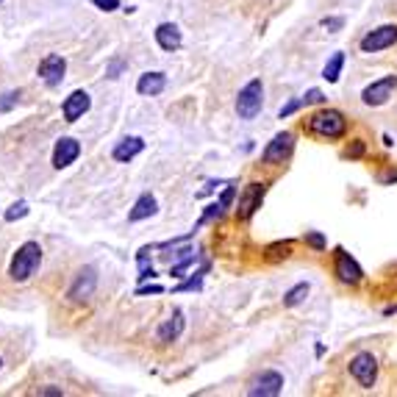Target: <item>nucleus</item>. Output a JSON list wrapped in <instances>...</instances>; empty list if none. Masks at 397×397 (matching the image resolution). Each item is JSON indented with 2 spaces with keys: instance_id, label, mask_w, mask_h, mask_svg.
<instances>
[{
  "instance_id": "obj_1",
  "label": "nucleus",
  "mask_w": 397,
  "mask_h": 397,
  "mask_svg": "<svg viewBox=\"0 0 397 397\" xmlns=\"http://www.w3.org/2000/svg\"><path fill=\"white\" fill-rule=\"evenodd\" d=\"M39 264H42V247H39V242H25V244L14 253L11 267H8V275H11V281L22 283V281H28V278L39 270Z\"/></svg>"
},
{
  "instance_id": "obj_2",
  "label": "nucleus",
  "mask_w": 397,
  "mask_h": 397,
  "mask_svg": "<svg viewBox=\"0 0 397 397\" xmlns=\"http://www.w3.org/2000/svg\"><path fill=\"white\" fill-rule=\"evenodd\" d=\"M309 128H311V134H317V137L339 139V137H345V131H348V120H345V114L336 111V109H322V111H317V114L309 120Z\"/></svg>"
},
{
  "instance_id": "obj_3",
  "label": "nucleus",
  "mask_w": 397,
  "mask_h": 397,
  "mask_svg": "<svg viewBox=\"0 0 397 397\" xmlns=\"http://www.w3.org/2000/svg\"><path fill=\"white\" fill-rule=\"evenodd\" d=\"M261 109H264V84L258 78H253L250 84L242 86V92L236 98V114L242 120H253Z\"/></svg>"
},
{
  "instance_id": "obj_4",
  "label": "nucleus",
  "mask_w": 397,
  "mask_h": 397,
  "mask_svg": "<svg viewBox=\"0 0 397 397\" xmlns=\"http://www.w3.org/2000/svg\"><path fill=\"white\" fill-rule=\"evenodd\" d=\"M350 375L361 389H373L378 381V359L373 353H359L350 359Z\"/></svg>"
},
{
  "instance_id": "obj_5",
  "label": "nucleus",
  "mask_w": 397,
  "mask_h": 397,
  "mask_svg": "<svg viewBox=\"0 0 397 397\" xmlns=\"http://www.w3.org/2000/svg\"><path fill=\"white\" fill-rule=\"evenodd\" d=\"M395 42H397V25H381V28L370 31V33L359 42V47H361V53H378V50L392 47Z\"/></svg>"
},
{
  "instance_id": "obj_6",
  "label": "nucleus",
  "mask_w": 397,
  "mask_h": 397,
  "mask_svg": "<svg viewBox=\"0 0 397 397\" xmlns=\"http://www.w3.org/2000/svg\"><path fill=\"white\" fill-rule=\"evenodd\" d=\"M397 89V75H384L381 81H373L364 92H361V100L367 106H384Z\"/></svg>"
},
{
  "instance_id": "obj_7",
  "label": "nucleus",
  "mask_w": 397,
  "mask_h": 397,
  "mask_svg": "<svg viewBox=\"0 0 397 397\" xmlns=\"http://www.w3.org/2000/svg\"><path fill=\"white\" fill-rule=\"evenodd\" d=\"M292 150H295V137L289 134V131H283V134H278L267 148H264V164H283L289 156H292Z\"/></svg>"
},
{
  "instance_id": "obj_8",
  "label": "nucleus",
  "mask_w": 397,
  "mask_h": 397,
  "mask_svg": "<svg viewBox=\"0 0 397 397\" xmlns=\"http://www.w3.org/2000/svg\"><path fill=\"white\" fill-rule=\"evenodd\" d=\"M336 278L342 281V283H350V286H356V283H361V278H364V270L359 267V261L348 253V250H336Z\"/></svg>"
},
{
  "instance_id": "obj_9",
  "label": "nucleus",
  "mask_w": 397,
  "mask_h": 397,
  "mask_svg": "<svg viewBox=\"0 0 397 397\" xmlns=\"http://www.w3.org/2000/svg\"><path fill=\"white\" fill-rule=\"evenodd\" d=\"M264 192H267L264 184H250V187H244V192L239 195V203H236V217H239V219H250V217L261 208Z\"/></svg>"
},
{
  "instance_id": "obj_10",
  "label": "nucleus",
  "mask_w": 397,
  "mask_h": 397,
  "mask_svg": "<svg viewBox=\"0 0 397 397\" xmlns=\"http://www.w3.org/2000/svg\"><path fill=\"white\" fill-rule=\"evenodd\" d=\"M283 392V375L281 373H275V370H267V373H261L253 384H250V389H247V395L253 397H275Z\"/></svg>"
},
{
  "instance_id": "obj_11",
  "label": "nucleus",
  "mask_w": 397,
  "mask_h": 397,
  "mask_svg": "<svg viewBox=\"0 0 397 397\" xmlns=\"http://www.w3.org/2000/svg\"><path fill=\"white\" fill-rule=\"evenodd\" d=\"M64 72H67V61H64V56H59V53H50V56H45V59L39 61V78H42L47 86H59V84L64 81Z\"/></svg>"
},
{
  "instance_id": "obj_12",
  "label": "nucleus",
  "mask_w": 397,
  "mask_h": 397,
  "mask_svg": "<svg viewBox=\"0 0 397 397\" xmlns=\"http://www.w3.org/2000/svg\"><path fill=\"white\" fill-rule=\"evenodd\" d=\"M89 106H92L89 92L75 89V92L61 103V114H64V120H67V123H75V120H81V117L89 111Z\"/></svg>"
},
{
  "instance_id": "obj_13",
  "label": "nucleus",
  "mask_w": 397,
  "mask_h": 397,
  "mask_svg": "<svg viewBox=\"0 0 397 397\" xmlns=\"http://www.w3.org/2000/svg\"><path fill=\"white\" fill-rule=\"evenodd\" d=\"M95 286H98V275H95V270H92V267H84V270L78 272L75 283L70 286V300H75V303L89 300V297L95 295Z\"/></svg>"
},
{
  "instance_id": "obj_14",
  "label": "nucleus",
  "mask_w": 397,
  "mask_h": 397,
  "mask_svg": "<svg viewBox=\"0 0 397 397\" xmlns=\"http://www.w3.org/2000/svg\"><path fill=\"white\" fill-rule=\"evenodd\" d=\"M78 156H81V145H78L75 139H70V137H61V139L56 142V148H53V167H56V170H64V167H70Z\"/></svg>"
},
{
  "instance_id": "obj_15",
  "label": "nucleus",
  "mask_w": 397,
  "mask_h": 397,
  "mask_svg": "<svg viewBox=\"0 0 397 397\" xmlns=\"http://www.w3.org/2000/svg\"><path fill=\"white\" fill-rule=\"evenodd\" d=\"M156 42H159V47L162 50H167V53H173V50H178L181 47V31H178V25H173V22H162L159 28H156Z\"/></svg>"
},
{
  "instance_id": "obj_16",
  "label": "nucleus",
  "mask_w": 397,
  "mask_h": 397,
  "mask_svg": "<svg viewBox=\"0 0 397 397\" xmlns=\"http://www.w3.org/2000/svg\"><path fill=\"white\" fill-rule=\"evenodd\" d=\"M164 86H167V75H164V72H145V75L139 78V84H137V92L153 98V95H162Z\"/></svg>"
},
{
  "instance_id": "obj_17",
  "label": "nucleus",
  "mask_w": 397,
  "mask_h": 397,
  "mask_svg": "<svg viewBox=\"0 0 397 397\" xmlns=\"http://www.w3.org/2000/svg\"><path fill=\"white\" fill-rule=\"evenodd\" d=\"M181 331H184V311H173V317L164 320L162 328H159V342L170 345V342H176L181 336Z\"/></svg>"
},
{
  "instance_id": "obj_18",
  "label": "nucleus",
  "mask_w": 397,
  "mask_h": 397,
  "mask_svg": "<svg viewBox=\"0 0 397 397\" xmlns=\"http://www.w3.org/2000/svg\"><path fill=\"white\" fill-rule=\"evenodd\" d=\"M156 211H159V203H156V198H153L150 192H145L142 198L134 203V208L128 211V219H131V222H142V219L153 217Z\"/></svg>"
},
{
  "instance_id": "obj_19",
  "label": "nucleus",
  "mask_w": 397,
  "mask_h": 397,
  "mask_svg": "<svg viewBox=\"0 0 397 397\" xmlns=\"http://www.w3.org/2000/svg\"><path fill=\"white\" fill-rule=\"evenodd\" d=\"M145 150V139H139V137H125L117 148H114V159L117 162H131L134 156H139Z\"/></svg>"
},
{
  "instance_id": "obj_20",
  "label": "nucleus",
  "mask_w": 397,
  "mask_h": 397,
  "mask_svg": "<svg viewBox=\"0 0 397 397\" xmlns=\"http://www.w3.org/2000/svg\"><path fill=\"white\" fill-rule=\"evenodd\" d=\"M342 67H345V53H334V56H331V61H328V64H325V70H322V78H325L328 84H336V81H339Z\"/></svg>"
},
{
  "instance_id": "obj_21",
  "label": "nucleus",
  "mask_w": 397,
  "mask_h": 397,
  "mask_svg": "<svg viewBox=\"0 0 397 397\" xmlns=\"http://www.w3.org/2000/svg\"><path fill=\"white\" fill-rule=\"evenodd\" d=\"M309 292H311V286H309V283H297V286H292V289L283 295V306H286V309L300 306V303L309 297Z\"/></svg>"
},
{
  "instance_id": "obj_22",
  "label": "nucleus",
  "mask_w": 397,
  "mask_h": 397,
  "mask_svg": "<svg viewBox=\"0 0 397 397\" xmlns=\"http://www.w3.org/2000/svg\"><path fill=\"white\" fill-rule=\"evenodd\" d=\"M25 214H28V203H25V200H20V203H14L3 217H6L8 222H14V219H22Z\"/></svg>"
},
{
  "instance_id": "obj_23",
  "label": "nucleus",
  "mask_w": 397,
  "mask_h": 397,
  "mask_svg": "<svg viewBox=\"0 0 397 397\" xmlns=\"http://www.w3.org/2000/svg\"><path fill=\"white\" fill-rule=\"evenodd\" d=\"M303 106H306V100H303V98H297V100H292V103H286V106L281 109V120H286V117H292V114H295L297 109H303Z\"/></svg>"
},
{
  "instance_id": "obj_24",
  "label": "nucleus",
  "mask_w": 397,
  "mask_h": 397,
  "mask_svg": "<svg viewBox=\"0 0 397 397\" xmlns=\"http://www.w3.org/2000/svg\"><path fill=\"white\" fill-rule=\"evenodd\" d=\"M153 275H156V272H153V267L148 264L145 250H142V253H139V278H142V281H148V278H153Z\"/></svg>"
},
{
  "instance_id": "obj_25",
  "label": "nucleus",
  "mask_w": 397,
  "mask_h": 397,
  "mask_svg": "<svg viewBox=\"0 0 397 397\" xmlns=\"http://www.w3.org/2000/svg\"><path fill=\"white\" fill-rule=\"evenodd\" d=\"M17 100H20V92H6V95L0 98V111L14 109V106H17Z\"/></svg>"
},
{
  "instance_id": "obj_26",
  "label": "nucleus",
  "mask_w": 397,
  "mask_h": 397,
  "mask_svg": "<svg viewBox=\"0 0 397 397\" xmlns=\"http://www.w3.org/2000/svg\"><path fill=\"white\" fill-rule=\"evenodd\" d=\"M322 28H328V31L336 33V31L345 28V17H325V20H322Z\"/></svg>"
},
{
  "instance_id": "obj_27",
  "label": "nucleus",
  "mask_w": 397,
  "mask_h": 397,
  "mask_svg": "<svg viewBox=\"0 0 397 397\" xmlns=\"http://www.w3.org/2000/svg\"><path fill=\"white\" fill-rule=\"evenodd\" d=\"M306 242H309L314 250H325V236H322V233H317V231H311V233L306 236Z\"/></svg>"
},
{
  "instance_id": "obj_28",
  "label": "nucleus",
  "mask_w": 397,
  "mask_h": 397,
  "mask_svg": "<svg viewBox=\"0 0 397 397\" xmlns=\"http://www.w3.org/2000/svg\"><path fill=\"white\" fill-rule=\"evenodd\" d=\"M233 198H236V189H233V187H228V189H225V192H222V198L217 200V203H219V208H222V211H225V208H228V205H231V203H233Z\"/></svg>"
},
{
  "instance_id": "obj_29",
  "label": "nucleus",
  "mask_w": 397,
  "mask_h": 397,
  "mask_svg": "<svg viewBox=\"0 0 397 397\" xmlns=\"http://www.w3.org/2000/svg\"><path fill=\"white\" fill-rule=\"evenodd\" d=\"M100 11H114V8H120V0H92Z\"/></svg>"
},
{
  "instance_id": "obj_30",
  "label": "nucleus",
  "mask_w": 397,
  "mask_h": 397,
  "mask_svg": "<svg viewBox=\"0 0 397 397\" xmlns=\"http://www.w3.org/2000/svg\"><path fill=\"white\" fill-rule=\"evenodd\" d=\"M303 100H306V106H309V103H322L325 98H322V92H320V89H309Z\"/></svg>"
},
{
  "instance_id": "obj_31",
  "label": "nucleus",
  "mask_w": 397,
  "mask_h": 397,
  "mask_svg": "<svg viewBox=\"0 0 397 397\" xmlns=\"http://www.w3.org/2000/svg\"><path fill=\"white\" fill-rule=\"evenodd\" d=\"M348 156H350V159H361V156H364V142H359V139H356V142H353V148L348 150Z\"/></svg>"
},
{
  "instance_id": "obj_32",
  "label": "nucleus",
  "mask_w": 397,
  "mask_h": 397,
  "mask_svg": "<svg viewBox=\"0 0 397 397\" xmlns=\"http://www.w3.org/2000/svg\"><path fill=\"white\" fill-rule=\"evenodd\" d=\"M162 292H164V289H162L159 283H153V286H139V289H137L139 297H142V295H162Z\"/></svg>"
},
{
  "instance_id": "obj_33",
  "label": "nucleus",
  "mask_w": 397,
  "mask_h": 397,
  "mask_svg": "<svg viewBox=\"0 0 397 397\" xmlns=\"http://www.w3.org/2000/svg\"><path fill=\"white\" fill-rule=\"evenodd\" d=\"M39 395H64L59 387H45V389H39Z\"/></svg>"
},
{
  "instance_id": "obj_34",
  "label": "nucleus",
  "mask_w": 397,
  "mask_h": 397,
  "mask_svg": "<svg viewBox=\"0 0 397 397\" xmlns=\"http://www.w3.org/2000/svg\"><path fill=\"white\" fill-rule=\"evenodd\" d=\"M384 184H392V181H397V173H392V176H387V178H381Z\"/></svg>"
},
{
  "instance_id": "obj_35",
  "label": "nucleus",
  "mask_w": 397,
  "mask_h": 397,
  "mask_svg": "<svg viewBox=\"0 0 397 397\" xmlns=\"http://www.w3.org/2000/svg\"><path fill=\"white\" fill-rule=\"evenodd\" d=\"M0 364H3V361H0Z\"/></svg>"
}]
</instances>
